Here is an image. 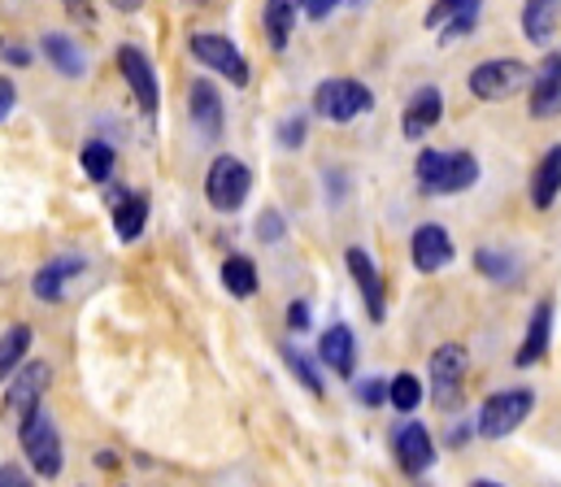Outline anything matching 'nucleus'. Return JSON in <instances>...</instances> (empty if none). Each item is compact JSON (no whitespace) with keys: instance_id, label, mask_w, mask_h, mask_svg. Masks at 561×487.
I'll use <instances>...</instances> for the list:
<instances>
[{"instance_id":"f257e3e1","label":"nucleus","mask_w":561,"mask_h":487,"mask_svg":"<svg viewBox=\"0 0 561 487\" xmlns=\"http://www.w3.org/2000/svg\"><path fill=\"white\" fill-rule=\"evenodd\" d=\"M414 174H419V187L426 196H457V192H470L479 183V158L466 149H457V153L422 149Z\"/></svg>"},{"instance_id":"f03ea898","label":"nucleus","mask_w":561,"mask_h":487,"mask_svg":"<svg viewBox=\"0 0 561 487\" xmlns=\"http://www.w3.org/2000/svg\"><path fill=\"white\" fill-rule=\"evenodd\" d=\"M18 444H22V453H26V462H31V471L39 479H57L61 475L66 449H61V431H57V422H53L48 409H35L31 418H22Z\"/></svg>"},{"instance_id":"7ed1b4c3","label":"nucleus","mask_w":561,"mask_h":487,"mask_svg":"<svg viewBox=\"0 0 561 487\" xmlns=\"http://www.w3.org/2000/svg\"><path fill=\"white\" fill-rule=\"evenodd\" d=\"M375 109V92L362 83V79H322L313 88V114L327 118V123H357L362 114Z\"/></svg>"},{"instance_id":"20e7f679","label":"nucleus","mask_w":561,"mask_h":487,"mask_svg":"<svg viewBox=\"0 0 561 487\" xmlns=\"http://www.w3.org/2000/svg\"><path fill=\"white\" fill-rule=\"evenodd\" d=\"M531 409H536V392H531V387H505V392H492V396L479 405V422H474V431H479L483 440H505V436H514V431L531 418Z\"/></svg>"},{"instance_id":"39448f33","label":"nucleus","mask_w":561,"mask_h":487,"mask_svg":"<svg viewBox=\"0 0 561 487\" xmlns=\"http://www.w3.org/2000/svg\"><path fill=\"white\" fill-rule=\"evenodd\" d=\"M187 44H192V57H196L205 70L222 74V79H227V83H236V88H249L253 66H249V57L240 53V44H236V39L214 35V31H196Z\"/></svg>"},{"instance_id":"423d86ee","label":"nucleus","mask_w":561,"mask_h":487,"mask_svg":"<svg viewBox=\"0 0 561 487\" xmlns=\"http://www.w3.org/2000/svg\"><path fill=\"white\" fill-rule=\"evenodd\" d=\"M249 187H253V170L240 162V158H214L205 170V200L218 209V213H236L244 209L249 200Z\"/></svg>"},{"instance_id":"0eeeda50","label":"nucleus","mask_w":561,"mask_h":487,"mask_svg":"<svg viewBox=\"0 0 561 487\" xmlns=\"http://www.w3.org/2000/svg\"><path fill=\"white\" fill-rule=\"evenodd\" d=\"M527 79H531V70H527L523 61H514V57H492V61H479L466 83H470V92H474L479 101H510V96H518V92L527 88Z\"/></svg>"},{"instance_id":"6e6552de","label":"nucleus","mask_w":561,"mask_h":487,"mask_svg":"<svg viewBox=\"0 0 561 487\" xmlns=\"http://www.w3.org/2000/svg\"><path fill=\"white\" fill-rule=\"evenodd\" d=\"M431 401L439 405V409H453V405H461V383H466V348L461 344H439L435 352H431Z\"/></svg>"},{"instance_id":"1a4fd4ad","label":"nucleus","mask_w":561,"mask_h":487,"mask_svg":"<svg viewBox=\"0 0 561 487\" xmlns=\"http://www.w3.org/2000/svg\"><path fill=\"white\" fill-rule=\"evenodd\" d=\"M48 379H53L48 361H26V366L13 374L9 392H4V414H13V418L22 422V418H31L35 409H44V405H39V396H44Z\"/></svg>"},{"instance_id":"9d476101","label":"nucleus","mask_w":561,"mask_h":487,"mask_svg":"<svg viewBox=\"0 0 561 487\" xmlns=\"http://www.w3.org/2000/svg\"><path fill=\"white\" fill-rule=\"evenodd\" d=\"M118 70H123V79L131 83L144 118H157V109H161V88H157V70H152V61L144 57L136 44H123V48H118Z\"/></svg>"},{"instance_id":"9b49d317","label":"nucleus","mask_w":561,"mask_h":487,"mask_svg":"<svg viewBox=\"0 0 561 487\" xmlns=\"http://www.w3.org/2000/svg\"><path fill=\"white\" fill-rule=\"evenodd\" d=\"M88 270V257L83 253H61V257H53V262H44L39 270H35V279H31V292H35V301H61L66 297V288L79 279Z\"/></svg>"},{"instance_id":"f8f14e48","label":"nucleus","mask_w":561,"mask_h":487,"mask_svg":"<svg viewBox=\"0 0 561 487\" xmlns=\"http://www.w3.org/2000/svg\"><path fill=\"white\" fill-rule=\"evenodd\" d=\"M187 109H192V127H196V136H201L205 144H218L227 118H222V96H218V88H214L209 79H196V83H192V92H187Z\"/></svg>"},{"instance_id":"ddd939ff","label":"nucleus","mask_w":561,"mask_h":487,"mask_svg":"<svg viewBox=\"0 0 561 487\" xmlns=\"http://www.w3.org/2000/svg\"><path fill=\"white\" fill-rule=\"evenodd\" d=\"M392 449H397V462L410 471V475H426L435 466V440L422 422H401L392 431Z\"/></svg>"},{"instance_id":"4468645a","label":"nucleus","mask_w":561,"mask_h":487,"mask_svg":"<svg viewBox=\"0 0 561 487\" xmlns=\"http://www.w3.org/2000/svg\"><path fill=\"white\" fill-rule=\"evenodd\" d=\"M439 118H444V96H439V88H419L414 96H410V105H405V114H401V131H405V140H414L422 144L435 127H439Z\"/></svg>"},{"instance_id":"2eb2a0df","label":"nucleus","mask_w":561,"mask_h":487,"mask_svg":"<svg viewBox=\"0 0 561 487\" xmlns=\"http://www.w3.org/2000/svg\"><path fill=\"white\" fill-rule=\"evenodd\" d=\"M561 114V53H549L531 74V118L549 123Z\"/></svg>"},{"instance_id":"dca6fc26","label":"nucleus","mask_w":561,"mask_h":487,"mask_svg":"<svg viewBox=\"0 0 561 487\" xmlns=\"http://www.w3.org/2000/svg\"><path fill=\"white\" fill-rule=\"evenodd\" d=\"M110 205H114V231H118V240H123V244L140 240L144 227H148V196L110 183Z\"/></svg>"},{"instance_id":"f3484780","label":"nucleus","mask_w":561,"mask_h":487,"mask_svg":"<svg viewBox=\"0 0 561 487\" xmlns=\"http://www.w3.org/2000/svg\"><path fill=\"white\" fill-rule=\"evenodd\" d=\"M344 262H348V275H353V283H357L362 301H366L370 323H383V279H379L375 257H370L366 248H348V253H344Z\"/></svg>"},{"instance_id":"a211bd4d","label":"nucleus","mask_w":561,"mask_h":487,"mask_svg":"<svg viewBox=\"0 0 561 487\" xmlns=\"http://www.w3.org/2000/svg\"><path fill=\"white\" fill-rule=\"evenodd\" d=\"M549 339H553V301H540V305L531 310V318H527V335H523V344H518V352H514V366H518V370L540 366V361L549 357Z\"/></svg>"},{"instance_id":"6ab92c4d","label":"nucleus","mask_w":561,"mask_h":487,"mask_svg":"<svg viewBox=\"0 0 561 487\" xmlns=\"http://www.w3.org/2000/svg\"><path fill=\"white\" fill-rule=\"evenodd\" d=\"M410 253H414V266H419L422 275H435V270H444V266L457 257V248H453L448 231H444V227H435V222H426V227L414 231Z\"/></svg>"},{"instance_id":"aec40b11","label":"nucleus","mask_w":561,"mask_h":487,"mask_svg":"<svg viewBox=\"0 0 561 487\" xmlns=\"http://www.w3.org/2000/svg\"><path fill=\"white\" fill-rule=\"evenodd\" d=\"M318 361L327 370H335L340 379H353V366H357V339L344 323L327 326L322 339H318Z\"/></svg>"},{"instance_id":"412c9836","label":"nucleus","mask_w":561,"mask_h":487,"mask_svg":"<svg viewBox=\"0 0 561 487\" xmlns=\"http://www.w3.org/2000/svg\"><path fill=\"white\" fill-rule=\"evenodd\" d=\"M39 53L57 66V74L61 79H88V53L70 39V35H61V31H48L44 39H39Z\"/></svg>"},{"instance_id":"4be33fe9","label":"nucleus","mask_w":561,"mask_h":487,"mask_svg":"<svg viewBox=\"0 0 561 487\" xmlns=\"http://www.w3.org/2000/svg\"><path fill=\"white\" fill-rule=\"evenodd\" d=\"M479 13H483V4H479V0L435 4V9H431V18H426V26H439V22H448V26H444V44H453L457 35H470V31H474Z\"/></svg>"},{"instance_id":"5701e85b","label":"nucleus","mask_w":561,"mask_h":487,"mask_svg":"<svg viewBox=\"0 0 561 487\" xmlns=\"http://www.w3.org/2000/svg\"><path fill=\"white\" fill-rule=\"evenodd\" d=\"M561 196V144H553L540 165H536V174H531V205L536 209H553V200Z\"/></svg>"},{"instance_id":"b1692460","label":"nucleus","mask_w":561,"mask_h":487,"mask_svg":"<svg viewBox=\"0 0 561 487\" xmlns=\"http://www.w3.org/2000/svg\"><path fill=\"white\" fill-rule=\"evenodd\" d=\"M558 22H561V4H553V0H527L523 4V31H527L531 44H549L553 31H558Z\"/></svg>"},{"instance_id":"393cba45","label":"nucleus","mask_w":561,"mask_h":487,"mask_svg":"<svg viewBox=\"0 0 561 487\" xmlns=\"http://www.w3.org/2000/svg\"><path fill=\"white\" fill-rule=\"evenodd\" d=\"M296 13H300V4H291V0H271V4L262 9L266 39H271V48H275V53H283V48H287L291 26H296Z\"/></svg>"},{"instance_id":"a878e982","label":"nucleus","mask_w":561,"mask_h":487,"mask_svg":"<svg viewBox=\"0 0 561 487\" xmlns=\"http://www.w3.org/2000/svg\"><path fill=\"white\" fill-rule=\"evenodd\" d=\"M257 266L249 262V257H227L222 262V288L236 297V301H249V297H257Z\"/></svg>"},{"instance_id":"bb28decb","label":"nucleus","mask_w":561,"mask_h":487,"mask_svg":"<svg viewBox=\"0 0 561 487\" xmlns=\"http://www.w3.org/2000/svg\"><path fill=\"white\" fill-rule=\"evenodd\" d=\"M31 352V326H9L4 335H0V383L9 379V374H18L22 370V357Z\"/></svg>"},{"instance_id":"cd10ccee","label":"nucleus","mask_w":561,"mask_h":487,"mask_svg":"<svg viewBox=\"0 0 561 487\" xmlns=\"http://www.w3.org/2000/svg\"><path fill=\"white\" fill-rule=\"evenodd\" d=\"M283 366L305 383V392H313V396H322L327 392V383H322V370L300 352V348H291V344H283Z\"/></svg>"},{"instance_id":"c85d7f7f","label":"nucleus","mask_w":561,"mask_h":487,"mask_svg":"<svg viewBox=\"0 0 561 487\" xmlns=\"http://www.w3.org/2000/svg\"><path fill=\"white\" fill-rule=\"evenodd\" d=\"M79 162H83V170H88L92 183H110V174H114V162H118V158H114V149H110L105 140H92V144H83V158H79Z\"/></svg>"},{"instance_id":"c756f323","label":"nucleus","mask_w":561,"mask_h":487,"mask_svg":"<svg viewBox=\"0 0 561 487\" xmlns=\"http://www.w3.org/2000/svg\"><path fill=\"white\" fill-rule=\"evenodd\" d=\"M474 266H479V275H488L492 283H510V279L518 275V262H514L510 253H496V248H479V253H474Z\"/></svg>"},{"instance_id":"7c9ffc66","label":"nucleus","mask_w":561,"mask_h":487,"mask_svg":"<svg viewBox=\"0 0 561 487\" xmlns=\"http://www.w3.org/2000/svg\"><path fill=\"white\" fill-rule=\"evenodd\" d=\"M388 405H397L401 414H414V409L422 405L419 374H397V379L388 383Z\"/></svg>"},{"instance_id":"2f4dec72","label":"nucleus","mask_w":561,"mask_h":487,"mask_svg":"<svg viewBox=\"0 0 561 487\" xmlns=\"http://www.w3.org/2000/svg\"><path fill=\"white\" fill-rule=\"evenodd\" d=\"M305 131H309V123H305V114H296V118H287L279 127V144L287 153H296L300 144H305Z\"/></svg>"},{"instance_id":"473e14b6","label":"nucleus","mask_w":561,"mask_h":487,"mask_svg":"<svg viewBox=\"0 0 561 487\" xmlns=\"http://www.w3.org/2000/svg\"><path fill=\"white\" fill-rule=\"evenodd\" d=\"M283 231H287V227H283L279 209H266V213L257 218V240H262V244H275V240H283Z\"/></svg>"},{"instance_id":"72a5a7b5","label":"nucleus","mask_w":561,"mask_h":487,"mask_svg":"<svg viewBox=\"0 0 561 487\" xmlns=\"http://www.w3.org/2000/svg\"><path fill=\"white\" fill-rule=\"evenodd\" d=\"M357 401L362 405H383L388 401V383L383 379H362L357 383Z\"/></svg>"},{"instance_id":"f704fd0d","label":"nucleus","mask_w":561,"mask_h":487,"mask_svg":"<svg viewBox=\"0 0 561 487\" xmlns=\"http://www.w3.org/2000/svg\"><path fill=\"white\" fill-rule=\"evenodd\" d=\"M13 105H18V88H13V79H0V123L13 114Z\"/></svg>"},{"instance_id":"c9c22d12","label":"nucleus","mask_w":561,"mask_h":487,"mask_svg":"<svg viewBox=\"0 0 561 487\" xmlns=\"http://www.w3.org/2000/svg\"><path fill=\"white\" fill-rule=\"evenodd\" d=\"M300 9H305L313 22H322V18H331V13L340 9V0H309V4H300Z\"/></svg>"},{"instance_id":"e433bc0d","label":"nucleus","mask_w":561,"mask_h":487,"mask_svg":"<svg viewBox=\"0 0 561 487\" xmlns=\"http://www.w3.org/2000/svg\"><path fill=\"white\" fill-rule=\"evenodd\" d=\"M287 326H291V331H305V326H309V305H305V301H291V305H287Z\"/></svg>"},{"instance_id":"4c0bfd02","label":"nucleus","mask_w":561,"mask_h":487,"mask_svg":"<svg viewBox=\"0 0 561 487\" xmlns=\"http://www.w3.org/2000/svg\"><path fill=\"white\" fill-rule=\"evenodd\" d=\"M0 487H35L18 466H0Z\"/></svg>"},{"instance_id":"58836bf2","label":"nucleus","mask_w":561,"mask_h":487,"mask_svg":"<svg viewBox=\"0 0 561 487\" xmlns=\"http://www.w3.org/2000/svg\"><path fill=\"white\" fill-rule=\"evenodd\" d=\"M0 57H4V61H13V66H26V61H31V53H26V48H18V44H0Z\"/></svg>"},{"instance_id":"ea45409f","label":"nucleus","mask_w":561,"mask_h":487,"mask_svg":"<svg viewBox=\"0 0 561 487\" xmlns=\"http://www.w3.org/2000/svg\"><path fill=\"white\" fill-rule=\"evenodd\" d=\"M466 440H470V431H466V427H453V431H448V444H453V449H461Z\"/></svg>"},{"instance_id":"a19ab883","label":"nucleus","mask_w":561,"mask_h":487,"mask_svg":"<svg viewBox=\"0 0 561 487\" xmlns=\"http://www.w3.org/2000/svg\"><path fill=\"white\" fill-rule=\"evenodd\" d=\"M96 466H101V471H118V457H114V453H105V449H101V453H96Z\"/></svg>"},{"instance_id":"79ce46f5","label":"nucleus","mask_w":561,"mask_h":487,"mask_svg":"<svg viewBox=\"0 0 561 487\" xmlns=\"http://www.w3.org/2000/svg\"><path fill=\"white\" fill-rule=\"evenodd\" d=\"M470 487H505V484H492V479H474Z\"/></svg>"}]
</instances>
